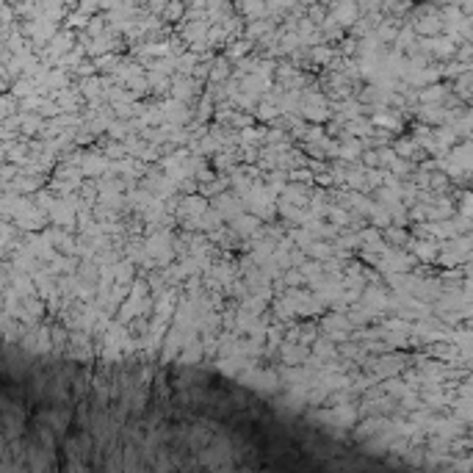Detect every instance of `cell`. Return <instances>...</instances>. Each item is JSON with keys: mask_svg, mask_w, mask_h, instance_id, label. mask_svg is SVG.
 <instances>
[{"mask_svg": "<svg viewBox=\"0 0 473 473\" xmlns=\"http://www.w3.org/2000/svg\"><path fill=\"white\" fill-rule=\"evenodd\" d=\"M0 473H410L236 377L6 343Z\"/></svg>", "mask_w": 473, "mask_h": 473, "instance_id": "1", "label": "cell"}]
</instances>
